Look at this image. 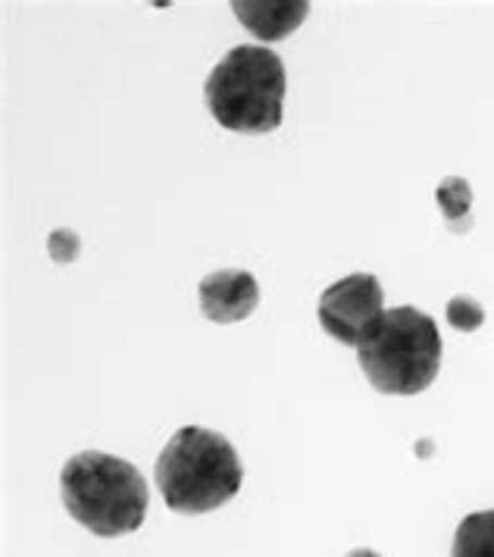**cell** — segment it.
<instances>
[{
  "label": "cell",
  "mask_w": 494,
  "mask_h": 557,
  "mask_svg": "<svg viewBox=\"0 0 494 557\" xmlns=\"http://www.w3.org/2000/svg\"><path fill=\"white\" fill-rule=\"evenodd\" d=\"M60 498L75 523L100 539L141 530L150 502L138 467L103 451H82L63 463Z\"/></svg>",
  "instance_id": "1"
},
{
  "label": "cell",
  "mask_w": 494,
  "mask_h": 557,
  "mask_svg": "<svg viewBox=\"0 0 494 557\" xmlns=\"http://www.w3.org/2000/svg\"><path fill=\"white\" fill-rule=\"evenodd\" d=\"M157 488L175 513H207L242 492L245 467L223 432L182 426L153 467Z\"/></svg>",
  "instance_id": "2"
},
{
  "label": "cell",
  "mask_w": 494,
  "mask_h": 557,
  "mask_svg": "<svg viewBox=\"0 0 494 557\" xmlns=\"http://www.w3.org/2000/svg\"><path fill=\"white\" fill-rule=\"evenodd\" d=\"M203 101L229 132L263 135L282 126L285 66L260 45H238L225 53L203 82Z\"/></svg>",
  "instance_id": "3"
},
{
  "label": "cell",
  "mask_w": 494,
  "mask_h": 557,
  "mask_svg": "<svg viewBox=\"0 0 494 557\" xmlns=\"http://www.w3.org/2000/svg\"><path fill=\"white\" fill-rule=\"evenodd\" d=\"M360 370L382 395H420L442 367V335L429 313L392 307L357 348Z\"/></svg>",
  "instance_id": "4"
},
{
  "label": "cell",
  "mask_w": 494,
  "mask_h": 557,
  "mask_svg": "<svg viewBox=\"0 0 494 557\" xmlns=\"http://www.w3.org/2000/svg\"><path fill=\"white\" fill-rule=\"evenodd\" d=\"M382 317L385 292L372 273H350L320 295V326L350 348H360Z\"/></svg>",
  "instance_id": "5"
},
{
  "label": "cell",
  "mask_w": 494,
  "mask_h": 557,
  "mask_svg": "<svg viewBox=\"0 0 494 557\" xmlns=\"http://www.w3.org/2000/svg\"><path fill=\"white\" fill-rule=\"evenodd\" d=\"M198 305L210 323H242L260 305V285L247 270H217L200 278Z\"/></svg>",
  "instance_id": "6"
},
{
  "label": "cell",
  "mask_w": 494,
  "mask_h": 557,
  "mask_svg": "<svg viewBox=\"0 0 494 557\" xmlns=\"http://www.w3.org/2000/svg\"><path fill=\"white\" fill-rule=\"evenodd\" d=\"M242 26L260 41H282L310 13L307 0H235L232 3Z\"/></svg>",
  "instance_id": "7"
},
{
  "label": "cell",
  "mask_w": 494,
  "mask_h": 557,
  "mask_svg": "<svg viewBox=\"0 0 494 557\" xmlns=\"http://www.w3.org/2000/svg\"><path fill=\"white\" fill-rule=\"evenodd\" d=\"M450 557H494V510H479L460 520Z\"/></svg>",
  "instance_id": "8"
},
{
  "label": "cell",
  "mask_w": 494,
  "mask_h": 557,
  "mask_svg": "<svg viewBox=\"0 0 494 557\" xmlns=\"http://www.w3.org/2000/svg\"><path fill=\"white\" fill-rule=\"evenodd\" d=\"M435 198H439V207L445 213V226L454 232V235H467L472 228V188L467 178L460 176H447L439 182L435 188Z\"/></svg>",
  "instance_id": "9"
},
{
  "label": "cell",
  "mask_w": 494,
  "mask_h": 557,
  "mask_svg": "<svg viewBox=\"0 0 494 557\" xmlns=\"http://www.w3.org/2000/svg\"><path fill=\"white\" fill-rule=\"evenodd\" d=\"M445 313L447 323L457 332H472L485 323V310H482V305H479L476 298H470V295H454V298L447 301Z\"/></svg>",
  "instance_id": "10"
},
{
  "label": "cell",
  "mask_w": 494,
  "mask_h": 557,
  "mask_svg": "<svg viewBox=\"0 0 494 557\" xmlns=\"http://www.w3.org/2000/svg\"><path fill=\"white\" fill-rule=\"evenodd\" d=\"M82 251V238L75 235L73 228H53L48 238V253L57 263H73Z\"/></svg>",
  "instance_id": "11"
},
{
  "label": "cell",
  "mask_w": 494,
  "mask_h": 557,
  "mask_svg": "<svg viewBox=\"0 0 494 557\" xmlns=\"http://www.w3.org/2000/svg\"><path fill=\"white\" fill-rule=\"evenodd\" d=\"M345 557H379V555H375V552H370V548H354V552Z\"/></svg>",
  "instance_id": "12"
}]
</instances>
